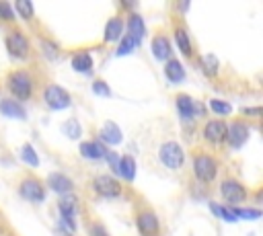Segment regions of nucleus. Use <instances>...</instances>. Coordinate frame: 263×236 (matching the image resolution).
Wrapping results in <instances>:
<instances>
[{
  "label": "nucleus",
  "instance_id": "f257e3e1",
  "mask_svg": "<svg viewBox=\"0 0 263 236\" xmlns=\"http://www.w3.org/2000/svg\"><path fill=\"white\" fill-rule=\"evenodd\" d=\"M6 86L16 101H27L33 94V78L25 70H14L6 78Z\"/></svg>",
  "mask_w": 263,
  "mask_h": 236
},
{
  "label": "nucleus",
  "instance_id": "f03ea898",
  "mask_svg": "<svg viewBox=\"0 0 263 236\" xmlns=\"http://www.w3.org/2000/svg\"><path fill=\"white\" fill-rule=\"evenodd\" d=\"M191 166H193L195 179L201 183H214L218 176V160L212 154H205V152L195 154L191 160Z\"/></svg>",
  "mask_w": 263,
  "mask_h": 236
},
{
  "label": "nucleus",
  "instance_id": "7ed1b4c3",
  "mask_svg": "<svg viewBox=\"0 0 263 236\" xmlns=\"http://www.w3.org/2000/svg\"><path fill=\"white\" fill-rule=\"evenodd\" d=\"M158 160L164 168L168 170H179L183 168L185 164V150L181 148L179 142H164L160 148H158Z\"/></svg>",
  "mask_w": 263,
  "mask_h": 236
},
{
  "label": "nucleus",
  "instance_id": "20e7f679",
  "mask_svg": "<svg viewBox=\"0 0 263 236\" xmlns=\"http://www.w3.org/2000/svg\"><path fill=\"white\" fill-rule=\"evenodd\" d=\"M220 195L224 197V201H226L230 207H238L242 201H247L249 189H247L240 181L228 176V179H224V181L220 183Z\"/></svg>",
  "mask_w": 263,
  "mask_h": 236
},
{
  "label": "nucleus",
  "instance_id": "39448f33",
  "mask_svg": "<svg viewBox=\"0 0 263 236\" xmlns=\"http://www.w3.org/2000/svg\"><path fill=\"white\" fill-rule=\"evenodd\" d=\"M43 103L53 111H62L72 105V99H70V92L60 84H47L43 88Z\"/></svg>",
  "mask_w": 263,
  "mask_h": 236
},
{
  "label": "nucleus",
  "instance_id": "423d86ee",
  "mask_svg": "<svg viewBox=\"0 0 263 236\" xmlns=\"http://www.w3.org/2000/svg\"><path fill=\"white\" fill-rule=\"evenodd\" d=\"M6 49H8V53L12 55V57H16V60H25L27 55H29V51H31V47H29V39H27V35L21 31V29H12L8 35H6Z\"/></svg>",
  "mask_w": 263,
  "mask_h": 236
},
{
  "label": "nucleus",
  "instance_id": "0eeeda50",
  "mask_svg": "<svg viewBox=\"0 0 263 236\" xmlns=\"http://www.w3.org/2000/svg\"><path fill=\"white\" fill-rule=\"evenodd\" d=\"M249 135H251V127L242 119H234L230 125H226V144L234 150L242 148V144L249 140Z\"/></svg>",
  "mask_w": 263,
  "mask_h": 236
},
{
  "label": "nucleus",
  "instance_id": "6e6552de",
  "mask_svg": "<svg viewBox=\"0 0 263 236\" xmlns=\"http://www.w3.org/2000/svg\"><path fill=\"white\" fill-rule=\"evenodd\" d=\"M92 191L97 195H101V197L113 199V197L121 195V183L111 174H97L92 179Z\"/></svg>",
  "mask_w": 263,
  "mask_h": 236
},
{
  "label": "nucleus",
  "instance_id": "1a4fd4ad",
  "mask_svg": "<svg viewBox=\"0 0 263 236\" xmlns=\"http://www.w3.org/2000/svg\"><path fill=\"white\" fill-rule=\"evenodd\" d=\"M18 193L29 203H43L45 201V187L41 185L39 179H33V176H27V179L21 181Z\"/></svg>",
  "mask_w": 263,
  "mask_h": 236
},
{
  "label": "nucleus",
  "instance_id": "9d476101",
  "mask_svg": "<svg viewBox=\"0 0 263 236\" xmlns=\"http://www.w3.org/2000/svg\"><path fill=\"white\" fill-rule=\"evenodd\" d=\"M175 105H177V113L181 119L189 121L193 117H203V105L201 103H195L189 94H177L175 96Z\"/></svg>",
  "mask_w": 263,
  "mask_h": 236
},
{
  "label": "nucleus",
  "instance_id": "9b49d317",
  "mask_svg": "<svg viewBox=\"0 0 263 236\" xmlns=\"http://www.w3.org/2000/svg\"><path fill=\"white\" fill-rule=\"evenodd\" d=\"M201 133H203V140L208 144L218 148V146H222L226 142V123L222 119H208L203 129H201Z\"/></svg>",
  "mask_w": 263,
  "mask_h": 236
},
{
  "label": "nucleus",
  "instance_id": "f8f14e48",
  "mask_svg": "<svg viewBox=\"0 0 263 236\" xmlns=\"http://www.w3.org/2000/svg\"><path fill=\"white\" fill-rule=\"evenodd\" d=\"M136 228H138L140 236H158L160 234V222H158L156 213L150 209H144L136 215Z\"/></svg>",
  "mask_w": 263,
  "mask_h": 236
},
{
  "label": "nucleus",
  "instance_id": "ddd939ff",
  "mask_svg": "<svg viewBox=\"0 0 263 236\" xmlns=\"http://www.w3.org/2000/svg\"><path fill=\"white\" fill-rule=\"evenodd\" d=\"M78 152H80V156H84L88 160H103L107 154V148L99 140H86L78 146Z\"/></svg>",
  "mask_w": 263,
  "mask_h": 236
},
{
  "label": "nucleus",
  "instance_id": "4468645a",
  "mask_svg": "<svg viewBox=\"0 0 263 236\" xmlns=\"http://www.w3.org/2000/svg\"><path fill=\"white\" fill-rule=\"evenodd\" d=\"M150 49H152V55L158 60V62H166L171 60V53H173V47H171V41L166 35H156L150 43Z\"/></svg>",
  "mask_w": 263,
  "mask_h": 236
},
{
  "label": "nucleus",
  "instance_id": "2eb2a0df",
  "mask_svg": "<svg viewBox=\"0 0 263 236\" xmlns=\"http://www.w3.org/2000/svg\"><path fill=\"white\" fill-rule=\"evenodd\" d=\"M99 137H101L103 144H109V146H117L123 140L121 129H119V125L115 121H105L101 125V129H99Z\"/></svg>",
  "mask_w": 263,
  "mask_h": 236
},
{
  "label": "nucleus",
  "instance_id": "dca6fc26",
  "mask_svg": "<svg viewBox=\"0 0 263 236\" xmlns=\"http://www.w3.org/2000/svg\"><path fill=\"white\" fill-rule=\"evenodd\" d=\"M47 185H49L51 191H55V193H60V195H68V193H72V189H74L72 179L66 176L64 172H51V174L47 176Z\"/></svg>",
  "mask_w": 263,
  "mask_h": 236
},
{
  "label": "nucleus",
  "instance_id": "f3484780",
  "mask_svg": "<svg viewBox=\"0 0 263 236\" xmlns=\"http://www.w3.org/2000/svg\"><path fill=\"white\" fill-rule=\"evenodd\" d=\"M164 76H166V80L171 84H181L185 80V68H183V64L179 60H175V57L166 60L164 62Z\"/></svg>",
  "mask_w": 263,
  "mask_h": 236
},
{
  "label": "nucleus",
  "instance_id": "a211bd4d",
  "mask_svg": "<svg viewBox=\"0 0 263 236\" xmlns=\"http://www.w3.org/2000/svg\"><path fill=\"white\" fill-rule=\"evenodd\" d=\"M121 37H123V21H121L119 16L109 18L107 25H105V33H103L105 43H115V41H119Z\"/></svg>",
  "mask_w": 263,
  "mask_h": 236
},
{
  "label": "nucleus",
  "instance_id": "6ab92c4d",
  "mask_svg": "<svg viewBox=\"0 0 263 236\" xmlns=\"http://www.w3.org/2000/svg\"><path fill=\"white\" fill-rule=\"evenodd\" d=\"M127 35H129L136 43H140V41L144 39V35H146L144 18H142L140 14H136V12H132L129 18H127Z\"/></svg>",
  "mask_w": 263,
  "mask_h": 236
},
{
  "label": "nucleus",
  "instance_id": "aec40b11",
  "mask_svg": "<svg viewBox=\"0 0 263 236\" xmlns=\"http://www.w3.org/2000/svg\"><path fill=\"white\" fill-rule=\"evenodd\" d=\"M70 64H72V70H74V72H80V74H88V72L92 70V66H95L92 55H90L88 51H78V53H74Z\"/></svg>",
  "mask_w": 263,
  "mask_h": 236
},
{
  "label": "nucleus",
  "instance_id": "412c9836",
  "mask_svg": "<svg viewBox=\"0 0 263 236\" xmlns=\"http://www.w3.org/2000/svg\"><path fill=\"white\" fill-rule=\"evenodd\" d=\"M0 113L4 117H10V119H25V109L14 101V99H2L0 101Z\"/></svg>",
  "mask_w": 263,
  "mask_h": 236
},
{
  "label": "nucleus",
  "instance_id": "4be33fe9",
  "mask_svg": "<svg viewBox=\"0 0 263 236\" xmlns=\"http://www.w3.org/2000/svg\"><path fill=\"white\" fill-rule=\"evenodd\" d=\"M117 174H121V176H123V181H127V183H132V181L136 179V160H134V156L125 154V156H121V158H119Z\"/></svg>",
  "mask_w": 263,
  "mask_h": 236
},
{
  "label": "nucleus",
  "instance_id": "5701e85b",
  "mask_svg": "<svg viewBox=\"0 0 263 236\" xmlns=\"http://www.w3.org/2000/svg\"><path fill=\"white\" fill-rule=\"evenodd\" d=\"M199 68L208 78H214L220 72V62L214 53H203V55H199Z\"/></svg>",
  "mask_w": 263,
  "mask_h": 236
},
{
  "label": "nucleus",
  "instance_id": "b1692460",
  "mask_svg": "<svg viewBox=\"0 0 263 236\" xmlns=\"http://www.w3.org/2000/svg\"><path fill=\"white\" fill-rule=\"evenodd\" d=\"M175 43H177L179 51H181L185 57H191V55H193V47H191L189 33H187L183 27H177V29H175Z\"/></svg>",
  "mask_w": 263,
  "mask_h": 236
},
{
  "label": "nucleus",
  "instance_id": "393cba45",
  "mask_svg": "<svg viewBox=\"0 0 263 236\" xmlns=\"http://www.w3.org/2000/svg\"><path fill=\"white\" fill-rule=\"evenodd\" d=\"M12 10H14L21 18H25V21H31V18L35 16V6H33V2H29V0H16L14 6H12Z\"/></svg>",
  "mask_w": 263,
  "mask_h": 236
},
{
  "label": "nucleus",
  "instance_id": "a878e982",
  "mask_svg": "<svg viewBox=\"0 0 263 236\" xmlns=\"http://www.w3.org/2000/svg\"><path fill=\"white\" fill-rule=\"evenodd\" d=\"M230 209H232V213H234L236 220H259L261 213H263L257 207H230Z\"/></svg>",
  "mask_w": 263,
  "mask_h": 236
},
{
  "label": "nucleus",
  "instance_id": "bb28decb",
  "mask_svg": "<svg viewBox=\"0 0 263 236\" xmlns=\"http://www.w3.org/2000/svg\"><path fill=\"white\" fill-rule=\"evenodd\" d=\"M208 107L214 115H230L232 113V105L226 103V101H220V99H210Z\"/></svg>",
  "mask_w": 263,
  "mask_h": 236
},
{
  "label": "nucleus",
  "instance_id": "cd10ccee",
  "mask_svg": "<svg viewBox=\"0 0 263 236\" xmlns=\"http://www.w3.org/2000/svg\"><path fill=\"white\" fill-rule=\"evenodd\" d=\"M210 209H212V213L214 215H218L220 220H224V222H236V218H234V213H232V209L230 207H226V205H220V203H210Z\"/></svg>",
  "mask_w": 263,
  "mask_h": 236
},
{
  "label": "nucleus",
  "instance_id": "c85d7f7f",
  "mask_svg": "<svg viewBox=\"0 0 263 236\" xmlns=\"http://www.w3.org/2000/svg\"><path fill=\"white\" fill-rule=\"evenodd\" d=\"M136 47H138V43H136L129 35H123V37L119 39V45H117V49H115V55H129Z\"/></svg>",
  "mask_w": 263,
  "mask_h": 236
},
{
  "label": "nucleus",
  "instance_id": "c756f323",
  "mask_svg": "<svg viewBox=\"0 0 263 236\" xmlns=\"http://www.w3.org/2000/svg\"><path fill=\"white\" fill-rule=\"evenodd\" d=\"M21 158L25 160V164H29V166H33V168L39 166V156H37V152L33 150L31 144H25V146L21 148Z\"/></svg>",
  "mask_w": 263,
  "mask_h": 236
},
{
  "label": "nucleus",
  "instance_id": "7c9ffc66",
  "mask_svg": "<svg viewBox=\"0 0 263 236\" xmlns=\"http://www.w3.org/2000/svg\"><path fill=\"white\" fill-rule=\"evenodd\" d=\"M62 131H64L70 140H78V137H80V133H82V127H80L78 119H68V121L62 125Z\"/></svg>",
  "mask_w": 263,
  "mask_h": 236
},
{
  "label": "nucleus",
  "instance_id": "2f4dec72",
  "mask_svg": "<svg viewBox=\"0 0 263 236\" xmlns=\"http://www.w3.org/2000/svg\"><path fill=\"white\" fill-rule=\"evenodd\" d=\"M41 49H43L45 57H49V60H55V57H58V53H60L58 45H55L53 41H49V39H43V41H41Z\"/></svg>",
  "mask_w": 263,
  "mask_h": 236
},
{
  "label": "nucleus",
  "instance_id": "473e14b6",
  "mask_svg": "<svg viewBox=\"0 0 263 236\" xmlns=\"http://www.w3.org/2000/svg\"><path fill=\"white\" fill-rule=\"evenodd\" d=\"M92 92L99 94V96H111V88L105 80H95L92 82Z\"/></svg>",
  "mask_w": 263,
  "mask_h": 236
},
{
  "label": "nucleus",
  "instance_id": "72a5a7b5",
  "mask_svg": "<svg viewBox=\"0 0 263 236\" xmlns=\"http://www.w3.org/2000/svg\"><path fill=\"white\" fill-rule=\"evenodd\" d=\"M0 18L6 21V23L14 21V10H12V6L8 2H0Z\"/></svg>",
  "mask_w": 263,
  "mask_h": 236
},
{
  "label": "nucleus",
  "instance_id": "f704fd0d",
  "mask_svg": "<svg viewBox=\"0 0 263 236\" xmlns=\"http://www.w3.org/2000/svg\"><path fill=\"white\" fill-rule=\"evenodd\" d=\"M88 236H109V232L105 230V226H101V224H90L88 226Z\"/></svg>",
  "mask_w": 263,
  "mask_h": 236
},
{
  "label": "nucleus",
  "instance_id": "c9c22d12",
  "mask_svg": "<svg viewBox=\"0 0 263 236\" xmlns=\"http://www.w3.org/2000/svg\"><path fill=\"white\" fill-rule=\"evenodd\" d=\"M105 158L109 160V166H111V170H113V172H117V164H119V158H121V156H117L115 152H109V150H107Z\"/></svg>",
  "mask_w": 263,
  "mask_h": 236
},
{
  "label": "nucleus",
  "instance_id": "e433bc0d",
  "mask_svg": "<svg viewBox=\"0 0 263 236\" xmlns=\"http://www.w3.org/2000/svg\"><path fill=\"white\" fill-rule=\"evenodd\" d=\"M242 115L245 117H261V107H245L242 109Z\"/></svg>",
  "mask_w": 263,
  "mask_h": 236
}]
</instances>
